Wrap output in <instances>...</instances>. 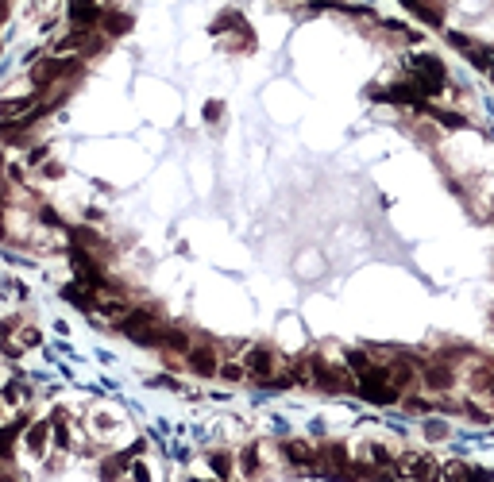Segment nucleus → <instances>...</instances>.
Segmentation results:
<instances>
[{"label":"nucleus","instance_id":"obj_7","mask_svg":"<svg viewBox=\"0 0 494 482\" xmlns=\"http://www.w3.org/2000/svg\"><path fill=\"white\" fill-rule=\"evenodd\" d=\"M186 366H189L193 374H201V378H212V374H220V359H217V351H212L209 344L189 347V351H186Z\"/></svg>","mask_w":494,"mask_h":482},{"label":"nucleus","instance_id":"obj_11","mask_svg":"<svg viewBox=\"0 0 494 482\" xmlns=\"http://www.w3.org/2000/svg\"><path fill=\"white\" fill-rule=\"evenodd\" d=\"M62 297L70 301V305L85 309V313H93V305H97V290H89L85 282H70V285H62Z\"/></svg>","mask_w":494,"mask_h":482},{"label":"nucleus","instance_id":"obj_3","mask_svg":"<svg viewBox=\"0 0 494 482\" xmlns=\"http://www.w3.org/2000/svg\"><path fill=\"white\" fill-rule=\"evenodd\" d=\"M81 70V58H70V54H59V58H43L35 70H31V81H35L39 89L54 85V81H66L73 78V73Z\"/></svg>","mask_w":494,"mask_h":482},{"label":"nucleus","instance_id":"obj_22","mask_svg":"<svg viewBox=\"0 0 494 482\" xmlns=\"http://www.w3.org/2000/svg\"><path fill=\"white\" fill-rule=\"evenodd\" d=\"M367 455H370V463H378L382 471H390V467H394V459H390V452H386V447H375V444H370V447H367Z\"/></svg>","mask_w":494,"mask_h":482},{"label":"nucleus","instance_id":"obj_6","mask_svg":"<svg viewBox=\"0 0 494 482\" xmlns=\"http://www.w3.org/2000/svg\"><path fill=\"white\" fill-rule=\"evenodd\" d=\"M243 366H247V374H251L255 382H267L270 374H275V351H270L267 344H255V347H247V355H243Z\"/></svg>","mask_w":494,"mask_h":482},{"label":"nucleus","instance_id":"obj_10","mask_svg":"<svg viewBox=\"0 0 494 482\" xmlns=\"http://www.w3.org/2000/svg\"><path fill=\"white\" fill-rule=\"evenodd\" d=\"M51 424H54V421H35V424H28V428H23V447H28L31 455H43V452H47Z\"/></svg>","mask_w":494,"mask_h":482},{"label":"nucleus","instance_id":"obj_9","mask_svg":"<svg viewBox=\"0 0 494 482\" xmlns=\"http://www.w3.org/2000/svg\"><path fill=\"white\" fill-rule=\"evenodd\" d=\"M220 31H240L243 43H247V47H255V31L243 23V16H240V12H220L217 20H212V35H220Z\"/></svg>","mask_w":494,"mask_h":482},{"label":"nucleus","instance_id":"obj_35","mask_svg":"<svg viewBox=\"0 0 494 482\" xmlns=\"http://www.w3.org/2000/svg\"><path fill=\"white\" fill-rule=\"evenodd\" d=\"M487 73H490V81H494V62H490V70H487Z\"/></svg>","mask_w":494,"mask_h":482},{"label":"nucleus","instance_id":"obj_4","mask_svg":"<svg viewBox=\"0 0 494 482\" xmlns=\"http://www.w3.org/2000/svg\"><path fill=\"white\" fill-rule=\"evenodd\" d=\"M386 475H402V478H444V467L429 455H406V459H398Z\"/></svg>","mask_w":494,"mask_h":482},{"label":"nucleus","instance_id":"obj_21","mask_svg":"<svg viewBox=\"0 0 494 482\" xmlns=\"http://www.w3.org/2000/svg\"><path fill=\"white\" fill-rule=\"evenodd\" d=\"M240 471L243 475H255V471H259V455H255V447H243L240 452Z\"/></svg>","mask_w":494,"mask_h":482},{"label":"nucleus","instance_id":"obj_23","mask_svg":"<svg viewBox=\"0 0 494 482\" xmlns=\"http://www.w3.org/2000/svg\"><path fill=\"white\" fill-rule=\"evenodd\" d=\"M20 347H39L43 344V336H39V328H20V340H16Z\"/></svg>","mask_w":494,"mask_h":482},{"label":"nucleus","instance_id":"obj_8","mask_svg":"<svg viewBox=\"0 0 494 482\" xmlns=\"http://www.w3.org/2000/svg\"><path fill=\"white\" fill-rule=\"evenodd\" d=\"M421 382L429 390H448L452 386V363L448 359H429V363L421 366Z\"/></svg>","mask_w":494,"mask_h":482},{"label":"nucleus","instance_id":"obj_16","mask_svg":"<svg viewBox=\"0 0 494 482\" xmlns=\"http://www.w3.org/2000/svg\"><path fill=\"white\" fill-rule=\"evenodd\" d=\"M421 112H425V116H433L436 124H444V128H464V124H467L464 116H456V112H444V109H433L429 101L421 104Z\"/></svg>","mask_w":494,"mask_h":482},{"label":"nucleus","instance_id":"obj_34","mask_svg":"<svg viewBox=\"0 0 494 482\" xmlns=\"http://www.w3.org/2000/svg\"><path fill=\"white\" fill-rule=\"evenodd\" d=\"M483 390H487V397H494V371H487V378H483Z\"/></svg>","mask_w":494,"mask_h":482},{"label":"nucleus","instance_id":"obj_26","mask_svg":"<svg viewBox=\"0 0 494 482\" xmlns=\"http://www.w3.org/2000/svg\"><path fill=\"white\" fill-rule=\"evenodd\" d=\"M220 116H224V104H220V101H205V124H217Z\"/></svg>","mask_w":494,"mask_h":482},{"label":"nucleus","instance_id":"obj_27","mask_svg":"<svg viewBox=\"0 0 494 482\" xmlns=\"http://www.w3.org/2000/svg\"><path fill=\"white\" fill-rule=\"evenodd\" d=\"M8 402H28V386L23 382H8Z\"/></svg>","mask_w":494,"mask_h":482},{"label":"nucleus","instance_id":"obj_15","mask_svg":"<svg viewBox=\"0 0 494 482\" xmlns=\"http://www.w3.org/2000/svg\"><path fill=\"white\" fill-rule=\"evenodd\" d=\"M93 313H97V316H109V321H124V316H128V305H124V301H109V297H97Z\"/></svg>","mask_w":494,"mask_h":482},{"label":"nucleus","instance_id":"obj_24","mask_svg":"<svg viewBox=\"0 0 494 482\" xmlns=\"http://www.w3.org/2000/svg\"><path fill=\"white\" fill-rule=\"evenodd\" d=\"M247 374V366H236V363H220V378H228V382H240Z\"/></svg>","mask_w":494,"mask_h":482},{"label":"nucleus","instance_id":"obj_18","mask_svg":"<svg viewBox=\"0 0 494 482\" xmlns=\"http://www.w3.org/2000/svg\"><path fill=\"white\" fill-rule=\"evenodd\" d=\"M344 363H348L351 371H356V378H359L363 371H370V366H375V363H370V355H367V351H359V347H351L348 355H344Z\"/></svg>","mask_w":494,"mask_h":482},{"label":"nucleus","instance_id":"obj_14","mask_svg":"<svg viewBox=\"0 0 494 482\" xmlns=\"http://www.w3.org/2000/svg\"><path fill=\"white\" fill-rule=\"evenodd\" d=\"M409 66H414V73H425V78H440L444 81V62L433 58V54H414Z\"/></svg>","mask_w":494,"mask_h":482},{"label":"nucleus","instance_id":"obj_29","mask_svg":"<svg viewBox=\"0 0 494 482\" xmlns=\"http://www.w3.org/2000/svg\"><path fill=\"white\" fill-rule=\"evenodd\" d=\"M444 475H448V478H464V475H475V471L467 467V463H448V467H444Z\"/></svg>","mask_w":494,"mask_h":482},{"label":"nucleus","instance_id":"obj_17","mask_svg":"<svg viewBox=\"0 0 494 482\" xmlns=\"http://www.w3.org/2000/svg\"><path fill=\"white\" fill-rule=\"evenodd\" d=\"M159 347H170V351H189V336H186L182 328H162Z\"/></svg>","mask_w":494,"mask_h":482},{"label":"nucleus","instance_id":"obj_20","mask_svg":"<svg viewBox=\"0 0 494 482\" xmlns=\"http://www.w3.org/2000/svg\"><path fill=\"white\" fill-rule=\"evenodd\" d=\"M73 243H78V247H101V235L97 232H89V228H73Z\"/></svg>","mask_w":494,"mask_h":482},{"label":"nucleus","instance_id":"obj_2","mask_svg":"<svg viewBox=\"0 0 494 482\" xmlns=\"http://www.w3.org/2000/svg\"><path fill=\"white\" fill-rule=\"evenodd\" d=\"M116 328L128 340L143 344V347H159V336H162V328H159V321H155L151 309H128V316L116 321Z\"/></svg>","mask_w":494,"mask_h":482},{"label":"nucleus","instance_id":"obj_30","mask_svg":"<svg viewBox=\"0 0 494 482\" xmlns=\"http://www.w3.org/2000/svg\"><path fill=\"white\" fill-rule=\"evenodd\" d=\"M406 409H414V413H429L433 405H429V402H421V397H406Z\"/></svg>","mask_w":494,"mask_h":482},{"label":"nucleus","instance_id":"obj_1","mask_svg":"<svg viewBox=\"0 0 494 482\" xmlns=\"http://www.w3.org/2000/svg\"><path fill=\"white\" fill-rule=\"evenodd\" d=\"M306 363H309L313 386L325 390V394H356V390H359V378H356V371H351L348 363L332 366V363H325L320 355H306Z\"/></svg>","mask_w":494,"mask_h":482},{"label":"nucleus","instance_id":"obj_33","mask_svg":"<svg viewBox=\"0 0 494 482\" xmlns=\"http://www.w3.org/2000/svg\"><path fill=\"white\" fill-rule=\"evenodd\" d=\"M28 162H31V166H35V162H47V147H35V151L28 154Z\"/></svg>","mask_w":494,"mask_h":482},{"label":"nucleus","instance_id":"obj_5","mask_svg":"<svg viewBox=\"0 0 494 482\" xmlns=\"http://www.w3.org/2000/svg\"><path fill=\"white\" fill-rule=\"evenodd\" d=\"M70 259H73V271H78V282H85L89 290H109V278H104V271L93 263V255H89L85 247H78V243H73Z\"/></svg>","mask_w":494,"mask_h":482},{"label":"nucleus","instance_id":"obj_19","mask_svg":"<svg viewBox=\"0 0 494 482\" xmlns=\"http://www.w3.org/2000/svg\"><path fill=\"white\" fill-rule=\"evenodd\" d=\"M209 467H212V475L228 478V475H232V455H228V452H212L209 455Z\"/></svg>","mask_w":494,"mask_h":482},{"label":"nucleus","instance_id":"obj_12","mask_svg":"<svg viewBox=\"0 0 494 482\" xmlns=\"http://www.w3.org/2000/svg\"><path fill=\"white\" fill-rule=\"evenodd\" d=\"M386 371H390V382H394L398 390H409V386L417 382V371H414V363H409V359H394Z\"/></svg>","mask_w":494,"mask_h":482},{"label":"nucleus","instance_id":"obj_13","mask_svg":"<svg viewBox=\"0 0 494 482\" xmlns=\"http://www.w3.org/2000/svg\"><path fill=\"white\" fill-rule=\"evenodd\" d=\"M131 23H135V20H131L128 12H104L101 31H104V35H128V31H131Z\"/></svg>","mask_w":494,"mask_h":482},{"label":"nucleus","instance_id":"obj_25","mask_svg":"<svg viewBox=\"0 0 494 482\" xmlns=\"http://www.w3.org/2000/svg\"><path fill=\"white\" fill-rule=\"evenodd\" d=\"M120 467H128V452H124L120 459H109V463H104L101 475H104V478H116V475H120Z\"/></svg>","mask_w":494,"mask_h":482},{"label":"nucleus","instance_id":"obj_31","mask_svg":"<svg viewBox=\"0 0 494 482\" xmlns=\"http://www.w3.org/2000/svg\"><path fill=\"white\" fill-rule=\"evenodd\" d=\"M402 4H406V8H409V12H425V8H429V4H433V0H402Z\"/></svg>","mask_w":494,"mask_h":482},{"label":"nucleus","instance_id":"obj_28","mask_svg":"<svg viewBox=\"0 0 494 482\" xmlns=\"http://www.w3.org/2000/svg\"><path fill=\"white\" fill-rule=\"evenodd\" d=\"M425 436H429V440H444V436H448V424L429 421V424H425Z\"/></svg>","mask_w":494,"mask_h":482},{"label":"nucleus","instance_id":"obj_32","mask_svg":"<svg viewBox=\"0 0 494 482\" xmlns=\"http://www.w3.org/2000/svg\"><path fill=\"white\" fill-rule=\"evenodd\" d=\"M85 8H97V0H70V12H85Z\"/></svg>","mask_w":494,"mask_h":482}]
</instances>
